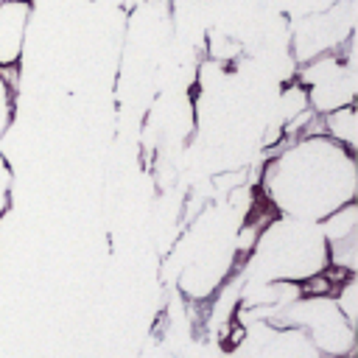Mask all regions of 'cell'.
Listing matches in <instances>:
<instances>
[{
    "mask_svg": "<svg viewBox=\"0 0 358 358\" xmlns=\"http://www.w3.org/2000/svg\"><path fill=\"white\" fill-rule=\"evenodd\" d=\"M260 190L277 215L319 224L358 196L355 151L322 131H305L282 143L260 173Z\"/></svg>",
    "mask_w": 358,
    "mask_h": 358,
    "instance_id": "6da1fadb",
    "label": "cell"
},
{
    "mask_svg": "<svg viewBox=\"0 0 358 358\" xmlns=\"http://www.w3.org/2000/svg\"><path fill=\"white\" fill-rule=\"evenodd\" d=\"M330 268L327 243L313 221L277 215L260 229L246 257V280H280L308 285Z\"/></svg>",
    "mask_w": 358,
    "mask_h": 358,
    "instance_id": "7a4b0ae2",
    "label": "cell"
},
{
    "mask_svg": "<svg viewBox=\"0 0 358 358\" xmlns=\"http://www.w3.org/2000/svg\"><path fill=\"white\" fill-rule=\"evenodd\" d=\"M274 324L296 327L308 336L313 350L324 358L355 355V324L341 313L333 294H313L302 291Z\"/></svg>",
    "mask_w": 358,
    "mask_h": 358,
    "instance_id": "3957f363",
    "label": "cell"
},
{
    "mask_svg": "<svg viewBox=\"0 0 358 358\" xmlns=\"http://www.w3.org/2000/svg\"><path fill=\"white\" fill-rule=\"evenodd\" d=\"M299 87L305 90L308 109L313 115L333 112L338 106L355 103V76L350 64H341L333 56H319L299 73Z\"/></svg>",
    "mask_w": 358,
    "mask_h": 358,
    "instance_id": "277c9868",
    "label": "cell"
},
{
    "mask_svg": "<svg viewBox=\"0 0 358 358\" xmlns=\"http://www.w3.org/2000/svg\"><path fill=\"white\" fill-rule=\"evenodd\" d=\"M232 358H319V352L296 327L255 322L246 324V338Z\"/></svg>",
    "mask_w": 358,
    "mask_h": 358,
    "instance_id": "5b68a950",
    "label": "cell"
},
{
    "mask_svg": "<svg viewBox=\"0 0 358 358\" xmlns=\"http://www.w3.org/2000/svg\"><path fill=\"white\" fill-rule=\"evenodd\" d=\"M319 229L327 243L330 266L355 274L358 266V201H350L319 221Z\"/></svg>",
    "mask_w": 358,
    "mask_h": 358,
    "instance_id": "8992f818",
    "label": "cell"
},
{
    "mask_svg": "<svg viewBox=\"0 0 358 358\" xmlns=\"http://www.w3.org/2000/svg\"><path fill=\"white\" fill-rule=\"evenodd\" d=\"M28 20H31V0L0 3V70H8L20 62Z\"/></svg>",
    "mask_w": 358,
    "mask_h": 358,
    "instance_id": "52a82bcc",
    "label": "cell"
},
{
    "mask_svg": "<svg viewBox=\"0 0 358 358\" xmlns=\"http://www.w3.org/2000/svg\"><path fill=\"white\" fill-rule=\"evenodd\" d=\"M316 117L322 120V129H316V131L327 134L330 140L341 143L350 151H358V115H355V103L338 106V109L316 115Z\"/></svg>",
    "mask_w": 358,
    "mask_h": 358,
    "instance_id": "ba28073f",
    "label": "cell"
},
{
    "mask_svg": "<svg viewBox=\"0 0 358 358\" xmlns=\"http://www.w3.org/2000/svg\"><path fill=\"white\" fill-rule=\"evenodd\" d=\"M355 294H358L355 274H347V280H344V282H338V285L333 288V296H336V302H338L341 313H344L352 324H355V310H358V305H355Z\"/></svg>",
    "mask_w": 358,
    "mask_h": 358,
    "instance_id": "9c48e42d",
    "label": "cell"
},
{
    "mask_svg": "<svg viewBox=\"0 0 358 358\" xmlns=\"http://www.w3.org/2000/svg\"><path fill=\"white\" fill-rule=\"evenodd\" d=\"M11 120H14V87L0 70V140L8 131Z\"/></svg>",
    "mask_w": 358,
    "mask_h": 358,
    "instance_id": "30bf717a",
    "label": "cell"
},
{
    "mask_svg": "<svg viewBox=\"0 0 358 358\" xmlns=\"http://www.w3.org/2000/svg\"><path fill=\"white\" fill-rule=\"evenodd\" d=\"M11 185H14V171H11L8 159L0 154V218L11 207Z\"/></svg>",
    "mask_w": 358,
    "mask_h": 358,
    "instance_id": "8fae6325",
    "label": "cell"
},
{
    "mask_svg": "<svg viewBox=\"0 0 358 358\" xmlns=\"http://www.w3.org/2000/svg\"><path fill=\"white\" fill-rule=\"evenodd\" d=\"M319 358H324V355H319ZM338 358H352V355H338Z\"/></svg>",
    "mask_w": 358,
    "mask_h": 358,
    "instance_id": "7c38bea8",
    "label": "cell"
},
{
    "mask_svg": "<svg viewBox=\"0 0 358 358\" xmlns=\"http://www.w3.org/2000/svg\"><path fill=\"white\" fill-rule=\"evenodd\" d=\"M0 3H3V0H0Z\"/></svg>",
    "mask_w": 358,
    "mask_h": 358,
    "instance_id": "4fadbf2b",
    "label": "cell"
}]
</instances>
